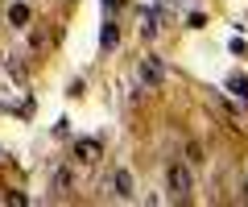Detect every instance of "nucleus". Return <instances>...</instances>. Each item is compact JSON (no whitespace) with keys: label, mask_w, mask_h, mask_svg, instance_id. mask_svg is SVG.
Instances as JSON below:
<instances>
[{"label":"nucleus","mask_w":248,"mask_h":207,"mask_svg":"<svg viewBox=\"0 0 248 207\" xmlns=\"http://www.w3.org/2000/svg\"><path fill=\"white\" fill-rule=\"evenodd\" d=\"M99 42H104V50H112V46H116V25H112V21L104 25V33H99Z\"/></svg>","instance_id":"obj_8"},{"label":"nucleus","mask_w":248,"mask_h":207,"mask_svg":"<svg viewBox=\"0 0 248 207\" xmlns=\"http://www.w3.org/2000/svg\"><path fill=\"white\" fill-rule=\"evenodd\" d=\"M166 182H170V191H174L178 199H186V195H190V170H186V166H170Z\"/></svg>","instance_id":"obj_2"},{"label":"nucleus","mask_w":248,"mask_h":207,"mask_svg":"<svg viewBox=\"0 0 248 207\" xmlns=\"http://www.w3.org/2000/svg\"><path fill=\"white\" fill-rule=\"evenodd\" d=\"M137 79H141V87H161V83H166V63H161V58H141Z\"/></svg>","instance_id":"obj_1"},{"label":"nucleus","mask_w":248,"mask_h":207,"mask_svg":"<svg viewBox=\"0 0 248 207\" xmlns=\"http://www.w3.org/2000/svg\"><path fill=\"white\" fill-rule=\"evenodd\" d=\"M244 199H248V174H244Z\"/></svg>","instance_id":"obj_11"},{"label":"nucleus","mask_w":248,"mask_h":207,"mask_svg":"<svg viewBox=\"0 0 248 207\" xmlns=\"http://www.w3.org/2000/svg\"><path fill=\"white\" fill-rule=\"evenodd\" d=\"M116 195H133V178H128V170H116Z\"/></svg>","instance_id":"obj_4"},{"label":"nucleus","mask_w":248,"mask_h":207,"mask_svg":"<svg viewBox=\"0 0 248 207\" xmlns=\"http://www.w3.org/2000/svg\"><path fill=\"white\" fill-rule=\"evenodd\" d=\"M66 187H71V170H58L54 174V191H66Z\"/></svg>","instance_id":"obj_9"},{"label":"nucleus","mask_w":248,"mask_h":207,"mask_svg":"<svg viewBox=\"0 0 248 207\" xmlns=\"http://www.w3.org/2000/svg\"><path fill=\"white\" fill-rule=\"evenodd\" d=\"M9 21H13V25H25V21H29V4H13V9H9Z\"/></svg>","instance_id":"obj_5"},{"label":"nucleus","mask_w":248,"mask_h":207,"mask_svg":"<svg viewBox=\"0 0 248 207\" xmlns=\"http://www.w3.org/2000/svg\"><path fill=\"white\" fill-rule=\"evenodd\" d=\"M141 33H145V37L157 33V17H153V13H141Z\"/></svg>","instance_id":"obj_6"},{"label":"nucleus","mask_w":248,"mask_h":207,"mask_svg":"<svg viewBox=\"0 0 248 207\" xmlns=\"http://www.w3.org/2000/svg\"><path fill=\"white\" fill-rule=\"evenodd\" d=\"M228 91H236V96H244V99H248V79L232 75V79H228Z\"/></svg>","instance_id":"obj_7"},{"label":"nucleus","mask_w":248,"mask_h":207,"mask_svg":"<svg viewBox=\"0 0 248 207\" xmlns=\"http://www.w3.org/2000/svg\"><path fill=\"white\" fill-rule=\"evenodd\" d=\"M104 9H120V0H104Z\"/></svg>","instance_id":"obj_10"},{"label":"nucleus","mask_w":248,"mask_h":207,"mask_svg":"<svg viewBox=\"0 0 248 207\" xmlns=\"http://www.w3.org/2000/svg\"><path fill=\"white\" fill-rule=\"evenodd\" d=\"M75 158L79 162H99V141H75Z\"/></svg>","instance_id":"obj_3"}]
</instances>
